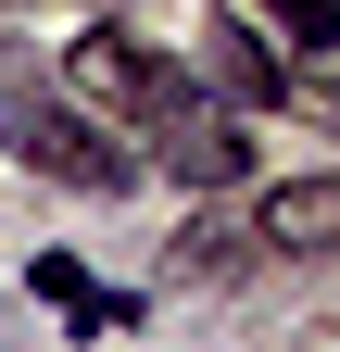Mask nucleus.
Masks as SVG:
<instances>
[{
	"mask_svg": "<svg viewBox=\"0 0 340 352\" xmlns=\"http://www.w3.org/2000/svg\"><path fill=\"white\" fill-rule=\"evenodd\" d=\"M0 151H13L25 176H63V189H126V139L89 113V101H63V88H38V76H0Z\"/></svg>",
	"mask_w": 340,
	"mask_h": 352,
	"instance_id": "obj_1",
	"label": "nucleus"
},
{
	"mask_svg": "<svg viewBox=\"0 0 340 352\" xmlns=\"http://www.w3.org/2000/svg\"><path fill=\"white\" fill-rule=\"evenodd\" d=\"M63 76H76V101H89L101 126H177V113H189V76H177V63H151L126 25H89Z\"/></svg>",
	"mask_w": 340,
	"mask_h": 352,
	"instance_id": "obj_2",
	"label": "nucleus"
},
{
	"mask_svg": "<svg viewBox=\"0 0 340 352\" xmlns=\"http://www.w3.org/2000/svg\"><path fill=\"white\" fill-rule=\"evenodd\" d=\"M252 239L265 252H328L340 239V176H277V189H252Z\"/></svg>",
	"mask_w": 340,
	"mask_h": 352,
	"instance_id": "obj_3",
	"label": "nucleus"
},
{
	"mask_svg": "<svg viewBox=\"0 0 340 352\" xmlns=\"http://www.w3.org/2000/svg\"><path fill=\"white\" fill-rule=\"evenodd\" d=\"M25 289L51 302L63 327H126V315H139V289H114V277H89L76 252H38V264H25Z\"/></svg>",
	"mask_w": 340,
	"mask_h": 352,
	"instance_id": "obj_4",
	"label": "nucleus"
},
{
	"mask_svg": "<svg viewBox=\"0 0 340 352\" xmlns=\"http://www.w3.org/2000/svg\"><path fill=\"white\" fill-rule=\"evenodd\" d=\"M164 164H177V176H202V189H240V126L227 113H177V126H164Z\"/></svg>",
	"mask_w": 340,
	"mask_h": 352,
	"instance_id": "obj_5",
	"label": "nucleus"
},
{
	"mask_svg": "<svg viewBox=\"0 0 340 352\" xmlns=\"http://www.w3.org/2000/svg\"><path fill=\"white\" fill-rule=\"evenodd\" d=\"M215 76H227V101H277V51L252 25H215Z\"/></svg>",
	"mask_w": 340,
	"mask_h": 352,
	"instance_id": "obj_6",
	"label": "nucleus"
}]
</instances>
